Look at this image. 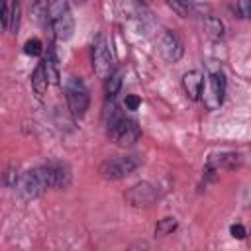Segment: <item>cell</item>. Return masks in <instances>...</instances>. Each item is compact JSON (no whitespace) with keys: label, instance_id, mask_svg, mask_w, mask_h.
<instances>
[{"label":"cell","instance_id":"1","mask_svg":"<svg viewBox=\"0 0 251 251\" xmlns=\"http://www.w3.org/2000/svg\"><path fill=\"white\" fill-rule=\"evenodd\" d=\"M106 135H108V139L114 141L116 145H124V147H126V145H133V143L139 139L141 129H139V126H137L133 120L122 116V114L112 106L110 116H108V122H106Z\"/></svg>","mask_w":251,"mask_h":251},{"label":"cell","instance_id":"2","mask_svg":"<svg viewBox=\"0 0 251 251\" xmlns=\"http://www.w3.org/2000/svg\"><path fill=\"white\" fill-rule=\"evenodd\" d=\"M49 24H51V31L55 33L57 39L67 41V39L73 37L75 20H73V14H71V8H69L67 0H57L49 8Z\"/></svg>","mask_w":251,"mask_h":251},{"label":"cell","instance_id":"3","mask_svg":"<svg viewBox=\"0 0 251 251\" xmlns=\"http://www.w3.org/2000/svg\"><path fill=\"white\" fill-rule=\"evenodd\" d=\"M65 96H67V104H69L71 114L75 118H82L88 110V104H90V94H88V88L82 82V78L69 76L65 80Z\"/></svg>","mask_w":251,"mask_h":251},{"label":"cell","instance_id":"4","mask_svg":"<svg viewBox=\"0 0 251 251\" xmlns=\"http://www.w3.org/2000/svg\"><path fill=\"white\" fill-rule=\"evenodd\" d=\"M137 165H139V161L131 155L112 157V159H106V161L100 163L98 173L108 180H118V178H124L127 175H131L137 169Z\"/></svg>","mask_w":251,"mask_h":251},{"label":"cell","instance_id":"5","mask_svg":"<svg viewBox=\"0 0 251 251\" xmlns=\"http://www.w3.org/2000/svg\"><path fill=\"white\" fill-rule=\"evenodd\" d=\"M92 69L104 80L114 73V59L104 35H96V39L92 41Z\"/></svg>","mask_w":251,"mask_h":251},{"label":"cell","instance_id":"6","mask_svg":"<svg viewBox=\"0 0 251 251\" xmlns=\"http://www.w3.org/2000/svg\"><path fill=\"white\" fill-rule=\"evenodd\" d=\"M226 88H227V80L222 69H212L210 76H208V88L204 90L202 102L208 110H216L222 106L224 96H226Z\"/></svg>","mask_w":251,"mask_h":251},{"label":"cell","instance_id":"7","mask_svg":"<svg viewBox=\"0 0 251 251\" xmlns=\"http://www.w3.org/2000/svg\"><path fill=\"white\" fill-rule=\"evenodd\" d=\"M47 188H51V186H49V178H47L45 167L41 165V167H35V169L27 171V173L24 175V178H22V188H20V190H22L24 198L31 200V198L41 196Z\"/></svg>","mask_w":251,"mask_h":251},{"label":"cell","instance_id":"8","mask_svg":"<svg viewBox=\"0 0 251 251\" xmlns=\"http://www.w3.org/2000/svg\"><path fill=\"white\" fill-rule=\"evenodd\" d=\"M159 198V190L151 182H137L126 190V200L133 208H145L151 206Z\"/></svg>","mask_w":251,"mask_h":251},{"label":"cell","instance_id":"9","mask_svg":"<svg viewBox=\"0 0 251 251\" xmlns=\"http://www.w3.org/2000/svg\"><path fill=\"white\" fill-rule=\"evenodd\" d=\"M157 47H159V53L163 55L165 61L169 63H175L182 57V41L178 39L176 33H173L171 29H163L157 37Z\"/></svg>","mask_w":251,"mask_h":251},{"label":"cell","instance_id":"10","mask_svg":"<svg viewBox=\"0 0 251 251\" xmlns=\"http://www.w3.org/2000/svg\"><path fill=\"white\" fill-rule=\"evenodd\" d=\"M43 167L51 188H67L71 184V169L65 163H47Z\"/></svg>","mask_w":251,"mask_h":251},{"label":"cell","instance_id":"11","mask_svg":"<svg viewBox=\"0 0 251 251\" xmlns=\"http://www.w3.org/2000/svg\"><path fill=\"white\" fill-rule=\"evenodd\" d=\"M182 88L190 100H198L202 96V88H204V75L200 71H188L182 76Z\"/></svg>","mask_w":251,"mask_h":251},{"label":"cell","instance_id":"12","mask_svg":"<svg viewBox=\"0 0 251 251\" xmlns=\"http://www.w3.org/2000/svg\"><path fill=\"white\" fill-rule=\"evenodd\" d=\"M239 165V155L237 153H220L212 155L206 165V173H218L222 169H233Z\"/></svg>","mask_w":251,"mask_h":251},{"label":"cell","instance_id":"13","mask_svg":"<svg viewBox=\"0 0 251 251\" xmlns=\"http://www.w3.org/2000/svg\"><path fill=\"white\" fill-rule=\"evenodd\" d=\"M49 84H51V82H49L45 65H43V61H41V63L35 67L33 75H31V86H33V90H35L37 96H43V94L47 92V86H49Z\"/></svg>","mask_w":251,"mask_h":251},{"label":"cell","instance_id":"14","mask_svg":"<svg viewBox=\"0 0 251 251\" xmlns=\"http://www.w3.org/2000/svg\"><path fill=\"white\" fill-rule=\"evenodd\" d=\"M43 65H45V71H47L49 82H51V84H57V82H59V65H57V57H55L53 47H49V49H47V57H45Z\"/></svg>","mask_w":251,"mask_h":251},{"label":"cell","instance_id":"15","mask_svg":"<svg viewBox=\"0 0 251 251\" xmlns=\"http://www.w3.org/2000/svg\"><path fill=\"white\" fill-rule=\"evenodd\" d=\"M31 12L35 16V20L47 27H51L49 24V4L47 0H31Z\"/></svg>","mask_w":251,"mask_h":251},{"label":"cell","instance_id":"16","mask_svg":"<svg viewBox=\"0 0 251 251\" xmlns=\"http://www.w3.org/2000/svg\"><path fill=\"white\" fill-rule=\"evenodd\" d=\"M120 88H122V71H116V73H112V75L106 78V86H104L106 98L114 100L116 94L120 92Z\"/></svg>","mask_w":251,"mask_h":251},{"label":"cell","instance_id":"17","mask_svg":"<svg viewBox=\"0 0 251 251\" xmlns=\"http://www.w3.org/2000/svg\"><path fill=\"white\" fill-rule=\"evenodd\" d=\"M204 29H206V33H208L210 37H214V39H220V37L224 35V24H222L220 18H214V16H208V18L204 20Z\"/></svg>","mask_w":251,"mask_h":251},{"label":"cell","instance_id":"18","mask_svg":"<svg viewBox=\"0 0 251 251\" xmlns=\"http://www.w3.org/2000/svg\"><path fill=\"white\" fill-rule=\"evenodd\" d=\"M176 220L175 218H163V220H159L157 222V226H155V235L157 237H167V235H171L175 229H176Z\"/></svg>","mask_w":251,"mask_h":251},{"label":"cell","instance_id":"19","mask_svg":"<svg viewBox=\"0 0 251 251\" xmlns=\"http://www.w3.org/2000/svg\"><path fill=\"white\" fill-rule=\"evenodd\" d=\"M167 2V6L175 12V14H178L180 18H186L188 14H190V0H165Z\"/></svg>","mask_w":251,"mask_h":251},{"label":"cell","instance_id":"20","mask_svg":"<svg viewBox=\"0 0 251 251\" xmlns=\"http://www.w3.org/2000/svg\"><path fill=\"white\" fill-rule=\"evenodd\" d=\"M24 53L25 55H31V57H37V55H41L43 53V43L39 41V39H27L25 43H24Z\"/></svg>","mask_w":251,"mask_h":251},{"label":"cell","instance_id":"21","mask_svg":"<svg viewBox=\"0 0 251 251\" xmlns=\"http://www.w3.org/2000/svg\"><path fill=\"white\" fill-rule=\"evenodd\" d=\"M20 0H12V20H10V31L16 33L18 31V24H20Z\"/></svg>","mask_w":251,"mask_h":251},{"label":"cell","instance_id":"22","mask_svg":"<svg viewBox=\"0 0 251 251\" xmlns=\"http://www.w3.org/2000/svg\"><path fill=\"white\" fill-rule=\"evenodd\" d=\"M10 20H12V6H10V0H4L2 2V27L6 31H10Z\"/></svg>","mask_w":251,"mask_h":251},{"label":"cell","instance_id":"23","mask_svg":"<svg viewBox=\"0 0 251 251\" xmlns=\"http://www.w3.org/2000/svg\"><path fill=\"white\" fill-rule=\"evenodd\" d=\"M237 10L243 18L251 20V0H237Z\"/></svg>","mask_w":251,"mask_h":251},{"label":"cell","instance_id":"24","mask_svg":"<svg viewBox=\"0 0 251 251\" xmlns=\"http://www.w3.org/2000/svg\"><path fill=\"white\" fill-rule=\"evenodd\" d=\"M229 233H231V237H235V239H245V237H247V229H245L241 224H233V226L229 227Z\"/></svg>","mask_w":251,"mask_h":251},{"label":"cell","instance_id":"25","mask_svg":"<svg viewBox=\"0 0 251 251\" xmlns=\"http://www.w3.org/2000/svg\"><path fill=\"white\" fill-rule=\"evenodd\" d=\"M124 104H126L127 110H137L139 104H141V100H139V96H135V94H127L126 100H124Z\"/></svg>","mask_w":251,"mask_h":251},{"label":"cell","instance_id":"26","mask_svg":"<svg viewBox=\"0 0 251 251\" xmlns=\"http://www.w3.org/2000/svg\"><path fill=\"white\" fill-rule=\"evenodd\" d=\"M4 180H6V184H8V186H16V182H18V171H16L14 167H10V169L6 171Z\"/></svg>","mask_w":251,"mask_h":251},{"label":"cell","instance_id":"27","mask_svg":"<svg viewBox=\"0 0 251 251\" xmlns=\"http://www.w3.org/2000/svg\"><path fill=\"white\" fill-rule=\"evenodd\" d=\"M86 0H75V4H84Z\"/></svg>","mask_w":251,"mask_h":251}]
</instances>
